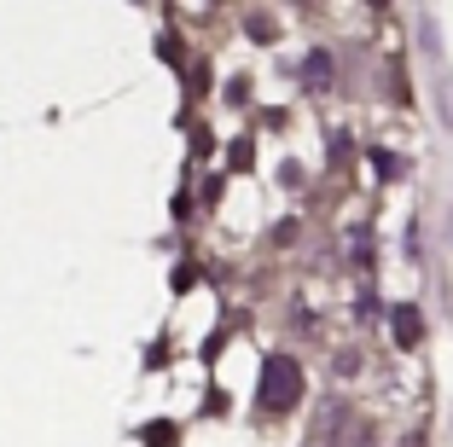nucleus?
Instances as JSON below:
<instances>
[{
  "instance_id": "obj_2",
  "label": "nucleus",
  "mask_w": 453,
  "mask_h": 447,
  "mask_svg": "<svg viewBox=\"0 0 453 447\" xmlns=\"http://www.w3.org/2000/svg\"><path fill=\"white\" fill-rule=\"evenodd\" d=\"M425 53H430V65H436V105H441V128H453V76H448V58L436 53V35H430V24H425Z\"/></svg>"
},
{
  "instance_id": "obj_3",
  "label": "nucleus",
  "mask_w": 453,
  "mask_h": 447,
  "mask_svg": "<svg viewBox=\"0 0 453 447\" xmlns=\"http://www.w3.org/2000/svg\"><path fill=\"white\" fill-rule=\"evenodd\" d=\"M389 326H395V337L407 343V349H418V337H425V320H418V308H413V303H395Z\"/></svg>"
},
{
  "instance_id": "obj_6",
  "label": "nucleus",
  "mask_w": 453,
  "mask_h": 447,
  "mask_svg": "<svg viewBox=\"0 0 453 447\" xmlns=\"http://www.w3.org/2000/svg\"><path fill=\"white\" fill-rule=\"evenodd\" d=\"M244 29H250L256 41H280V24H273L267 12H250V24H244Z\"/></svg>"
},
{
  "instance_id": "obj_1",
  "label": "nucleus",
  "mask_w": 453,
  "mask_h": 447,
  "mask_svg": "<svg viewBox=\"0 0 453 447\" xmlns=\"http://www.w3.org/2000/svg\"><path fill=\"white\" fill-rule=\"evenodd\" d=\"M256 401H262L267 412H291L296 401H303V366H296L291 355H267L262 360V389H256Z\"/></svg>"
},
{
  "instance_id": "obj_7",
  "label": "nucleus",
  "mask_w": 453,
  "mask_h": 447,
  "mask_svg": "<svg viewBox=\"0 0 453 447\" xmlns=\"http://www.w3.org/2000/svg\"><path fill=\"white\" fill-rule=\"evenodd\" d=\"M372 163H378V174H401V158H389V151H372Z\"/></svg>"
},
{
  "instance_id": "obj_5",
  "label": "nucleus",
  "mask_w": 453,
  "mask_h": 447,
  "mask_svg": "<svg viewBox=\"0 0 453 447\" xmlns=\"http://www.w3.org/2000/svg\"><path fill=\"white\" fill-rule=\"evenodd\" d=\"M140 442H151V447H174V442H180V430H174V424H146V430H140Z\"/></svg>"
},
{
  "instance_id": "obj_4",
  "label": "nucleus",
  "mask_w": 453,
  "mask_h": 447,
  "mask_svg": "<svg viewBox=\"0 0 453 447\" xmlns=\"http://www.w3.org/2000/svg\"><path fill=\"white\" fill-rule=\"evenodd\" d=\"M303 88H332V53H308L303 58Z\"/></svg>"
}]
</instances>
